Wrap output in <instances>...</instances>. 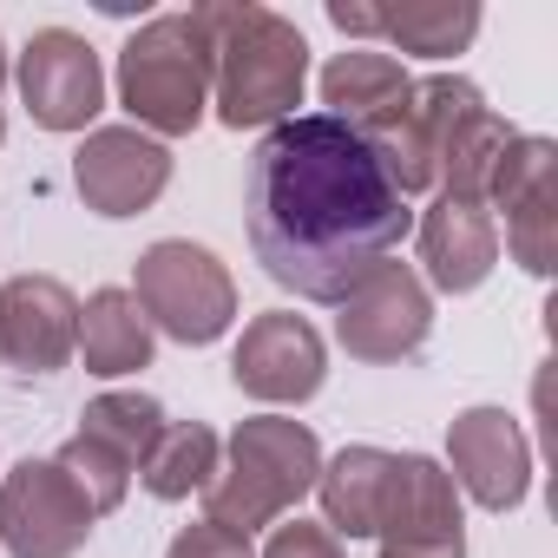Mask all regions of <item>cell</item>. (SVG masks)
Returning a JSON list of instances; mask_svg holds the SVG:
<instances>
[{
	"label": "cell",
	"mask_w": 558,
	"mask_h": 558,
	"mask_svg": "<svg viewBox=\"0 0 558 558\" xmlns=\"http://www.w3.org/2000/svg\"><path fill=\"white\" fill-rule=\"evenodd\" d=\"M243 210L263 276L303 303H342L414 230L368 138L329 112H296L256 138Z\"/></svg>",
	"instance_id": "1"
},
{
	"label": "cell",
	"mask_w": 558,
	"mask_h": 558,
	"mask_svg": "<svg viewBox=\"0 0 558 558\" xmlns=\"http://www.w3.org/2000/svg\"><path fill=\"white\" fill-rule=\"evenodd\" d=\"M210 53V112L230 132H269L296 119L310 86V40L290 14L256 0H204L191 8Z\"/></svg>",
	"instance_id": "2"
},
{
	"label": "cell",
	"mask_w": 558,
	"mask_h": 558,
	"mask_svg": "<svg viewBox=\"0 0 558 558\" xmlns=\"http://www.w3.org/2000/svg\"><path fill=\"white\" fill-rule=\"evenodd\" d=\"M316 473H323V440L303 421L256 414L223 440L217 480L204 486V519L250 538L256 525L290 519L316 493Z\"/></svg>",
	"instance_id": "3"
},
{
	"label": "cell",
	"mask_w": 558,
	"mask_h": 558,
	"mask_svg": "<svg viewBox=\"0 0 558 558\" xmlns=\"http://www.w3.org/2000/svg\"><path fill=\"white\" fill-rule=\"evenodd\" d=\"M119 106L132 112L138 132L191 138L210 112V53L191 14H151L125 47H119Z\"/></svg>",
	"instance_id": "4"
},
{
	"label": "cell",
	"mask_w": 558,
	"mask_h": 558,
	"mask_svg": "<svg viewBox=\"0 0 558 558\" xmlns=\"http://www.w3.org/2000/svg\"><path fill=\"white\" fill-rule=\"evenodd\" d=\"M132 303L145 310L151 336H171L184 349H204V342H217L236 323V283H230V269L204 243H191V236H165V243H151L138 256Z\"/></svg>",
	"instance_id": "5"
},
{
	"label": "cell",
	"mask_w": 558,
	"mask_h": 558,
	"mask_svg": "<svg viewBox=\"0 0 558 558\" xmlns=\"http://www.w3.org/2000/svg\"><path fill=\"white\" fill-rule=\"evenodd\" d=\"M434 336V290L421 283L414 263H381L368 283H355L342 303H336V342L368 362V368H388V362H414Z\"/></svg>",
	"instance_id": "6"
},
{
	"label": "cell",
	"mask_w": 558,
	"mask_h": 558,
	"mask_svg": "<svg viewBox=\"0 0 558 558\" xmlns=\"http://www.w3.org/2000/svg\"><path fill=\"white\" fill-rule=\"evenodd\" d=\"M230 381L263 408H303L329 381V342L296 310H263L243 323L230 349Z\"/></svg>",
	"instance_id": "7"
},
{
	"label": "cell",
	"mask_w": 558,
	"mask_h": 558,
	"mask_svg": "<svg viewBox=\"0 0 558 558\" xmlns=\"http://www.w3.org/2000/svg\"><path fill=\"white\" fill-rule=\"evenodd\" d=\"M473 112H486V93H480L473 80H460V73L414 80L408 112H401L395 125H381V132L368 138V151L381 158V171H388V184H395L401 197H421V191L440 184V151H447V138H453Z\"/></svg>",
	"instance_id": "8"
},
{
	"label": "cell",
	"mask_w": 558,
	"mask_h": 558,
	"mask_svg": "<svg viewBox=\"0 0 558 558\" xmlns=\"http://www.w3.org/2000/svg\"><path fill=\"white\" fill-rule=\"evenodd\" d=\"M93 506L60 473V460H21L0 473V545L8 558H73L93 538Z\"/></svg>",
	"instance_id": "9"
},
{
	"label": "cell",
	"mask_w": 558,
	"mask_h": 558,
	"mask_svg": "<svg viewBox=\"0 0 558 558\" xmlns=\"http://www.w3.org/2000/svg\"><path fill=\"white\" fill-rule=\"evenodd\" d=\"M493 210H506V250L525 276H551L558 269V145L538 132H512L493 191Z\"/></svg>",
	"instance_id": "10"
},
{
	"label": "cell",
	"mask_w": 558,
	"mask_h": 558,
	"mask_svg": "<svg viewBox=\"0 0 558 558\" xmlns=\"http://www.w3.org/2000/svg\"><path fill=\"white\" fill-rule=\"evenodd\" d=\"M14 86H21L40 132H86L106 106V66H99L93 40L73 27H40L21 47Z\"/></svg>",
	"instance_id": "11"
},
{
	"label": "cell",
	"mask_w": 558,
	"mask_h": 558,
	"mask_svg": "<svg viewBox=\"0 0 558 558\" xmlns=\"http://www.w3.org/2000/svg\"><path fill=\"white\" fill-rule=\"evenodd\" d=\"M375 538L381 558H466L460 486L434 453H395V486Z\"/></svg>",
	"instance_id": "12"
},
{
	"label": "cell",
	"mask_w": 558,
	"mask_h": 558,
	"mask_svg": "<svg viewBox=\"0 0 558 558\" xmlns=\"http://www.w3.org/2000/svg\"><path fill=\"white\" fill-rule=\"evenodd\" d=\"M447 473L486 512L525 506V493H532V440H525L519 414H506V408H460L447 421Z\"/></svg>",
	"instance_id": "13"
},
{
	"label": "cell",
	"mask_w": 558,
	"mask_h": 558,
	"mask_svg": "<svg viewBox=\"0 0 558 558\" xmlns=\"http://www.w3.org/2000/svg\"><path fill=\"white\" fill-rule=\"evenodd\" d=\"M73 184H80L86 210H99V217H138L171 184V145H158L138 125H99L73 151Z\"/></svg>",
	"instance_id": "14"
},
{
	"label": "cell",
	"mask_w": 558,
	"mask_h": 558,
	"mask_svg": "<svg viewBox=\"0 0 558 558\" xmlns=\"http://www.w3.org/2000/svg\"><path fill=\"white\" fill-rule=\"evenodd\" d=\"M80 355V296L60 276L0 283V362L21 375H60Z\"/></svg>",
	"instance_id": "15"
},
{
	"label": "cell",
	"mask_w": 558,
	"mask_h": 558,
	"mask_svg": "<svg viewBox=\"0 0 558 558\" xmlns=\"http://www.w3.org/2000/svg\"><path fill=\"white\" fill-rule=\"evenodd\" d=\"M421 283H434L440 296H473L493 263H499V223L486 204H460V197H434L421 210Z\"/></svg>",
	"instance_id": "16"
},
{
	"label": "cell",
	"mask_w": 558,
	"mask_h": 558,
	"mask_svg": "<svg viewBox=\"0 0 558 558\" xmlns=\"http://www.w3.org/2000/svg\"><path fill=\"white\" fill-rule=\"evenodd\" d=\"M408 99H414V73L395 53H381V47H349V53H336L323 66V106H329V119H342L362 138H375L381 125H395L408 112Z\"/></svg>",
	"instance_id": "17"
},
{
	"label": "cell",
	"mask_w": 558,
	"mask_h": 558,
	"mask_svg": "<svg viewBox=\"0 0 558 558\" xmlns=\"http://www.w3.org/2000/svg\"><path fill=\"white\" fill-rule=\"evenodd\" d=\"M388 486H395V453L388 447H342L336 460H323L316 473V499H323V525L336 538H375L381 512H388Z\"/></svg>",
	"instance_id": "18"
},
{
	"label": "cell",
	"mask_w": 558,
	"mask_h": 558,
	"mask_svg": "<svg viewBox=\"0 0 558 558\" xmlns=\"http://www.w3.org/2000/svg\"><path fill=\"white\" fill-rule=\"evenodd\" d=\"M151 349H158V336H151L145 310L132 303V290L106 283V290H93L80 303V355H86V375H99V381L138 375V368H151Z\"/></svg>",
	"instance_id": "19"
},
{
	"label": "cell",
	"mask_w": 558,
	"mask_h": 558,
	"mask_svg": "<svg viewBox=\"0 0 558 558\" xmlns=\"http://www.w3.org/2000/svg\"><path fill=\"white\" fill-rule=\"evenodd\" d=\"M217 460H223V440L204 421H165V434L138 460V480H145L151 499L178 506V499H191V493H204L217 480Z\"/></svg>",
	"instance_id": "20"
},
{
	"label": "cell",
	"mask_w": 558,
	"mask_h": 558,
	"mask_svg": "<svg viewBox=\"0 0 558 558\" xmlns=\"http://www.w3.org/2000/svg\"><path fill=\"white\" fill-rule=\"evenodd\" d=\"M473 34H480L473 0H395V8H381V40L414 60H453L473 47Z\"/></svg>",
	"instance_id": "21"
},
{
	"label": "cell",
	"mask_w": 558,
	"mask_h": 558,
	"mask_svg": "<svg viewBox=\"0 0 558 558\" xmlns=\"http://www.w3.org/2000/svg\"><path fill=\"white\" fill-rule=\"evenodd\" d=\"M506 145H512V125H506L493 106H486V112H473V119L447 138V151H440V197L486 204V191H493V171H499Z\"/></svg>",
	"instance_id": "22"
},
{
	"label": "cell",
	"mask_w": 558,
	"mask_h": 558,
	"mask_svg": "<svg viewBox=\"0 0 558 558\" xmlns=\"http://www.w3.org/2000/svg\"><path fill=\"white\" fill-rule=\"evenodd\" d=\"M80 434H93L99 447H112L119 460L138 466V460L151 453V440L165 434V408H158L151 395H138V388H112V395H93V401H86Z\"/></svg>",
	"instance_id": "23"
},
{
	"label": "cell",
	"mask_w": 558,
	"mask_h": 558,
	"mask_svg": "<svg viewBox=\"0 0 558 558\" xmlns=\"http://www.w3.org/2000/svg\"><path fill=\"white\" fill-rule=\"evenodd\" d=\"M53 460H60V473L80 486V499L93 506V519L119 512V506H125V493H132V480H138V466H132V460H119L112 447H99L93 434H73Z\"/></svg>",
	"instance_id": "24"
},
{
	"label": "cell",
	"mask_w": 558,
	"mask_h": 558,
	"mask_svg": "<svg viewBox=\"0 0 558 558\" xmlns=\"http://www.w3.org/2000/svg\"><path fill=\"white\" fill-rule=\"evenodd\" d=\"M256 558H349V551H342V538L323 519H276L269 525V545Z\"/></svg>",
	"instance_id": "25"
},
{
	"label": "cell",
	"mask_w": 558,
	"mask_h": 558,
	"mask_svg": "<svg viewBox=\"0 0 558 558\" xmlns=\"http://www.w3.org/2000/svg\"><path fill=\"white\" fill-rule=\"evenodd\" d=\"M165 558H256V545H250L243 532H223V525L197 519V525H184V532L171 538Z\"/></svg>",
	"instance_id": "26"
},
{
	"label": "cell",
	"mask_w": 558,
	"mask_h": 558,
	"mask_svg": "<svg viewBox=\"0 0 558 558\" xmlns=\"http://www.w3.org/2000/svg\"><path fill=\"white\" fill-rule=\"evenodd\" d=\"M329 27L349 40H381V8L375 0H329Z\"/></svg>",
	"instance_id": "27"
},
{
	"label": "cell",
	"mask_w": 558,
	"mask_h": 558,
	"mask_svg": "<svg viewBox=\"0 0 558 558\" xmlns=\"http://www.w3.org/2000/svg\"><path fill=\"white\" fill-rule=\"evenodd\" d=\"M8 80H14V66H8V47H0V93H8Z\"/></svg>",
	"instance_id": "28"
},
{
	"label": "cell",
	"mask_w": 558,
	"mask_h": 558,
	"mask_svg": "<svg viewBox=\"0 0 558 558\" xmlns=\"http://www.w3.org/2000/svg\"><path fill=\"white\" fill-rule=\"evenodd\" d=\"M0 138H8V119H0Z\"/></svg>",
	"instance_id": "29"
}]
</instances>
